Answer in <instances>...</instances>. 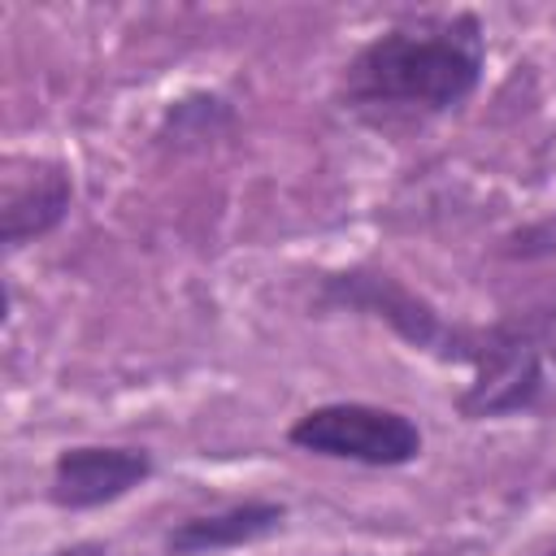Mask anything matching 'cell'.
Segmentation results:
<instances>
[{"mask_svg":"<svg viewBox=\"0 0 556 556\" xmlns=\"http://www.w3.org/2000/svg\"><path fill=\"white\" fill-rule=\"evenodd\" d=\"M48 556H109V547L100 539H78V543H65V547L48 552Z\"/></svg>","mask_w":556,"mask_h":556,"instance_id":"obj_9","label":"cell"},{"mask_svg":"<svg viewBox=\"0 0 556 556\" xmlns=\"http://www.w3.org/2000/svg\"><path fill=\"white\" fill-rule=\"evenodd\" d=\"M287 443L313 456H330V460L400 469L421 456L426 434L400 408H382L365 400H334V404H317L300 413L287 426Z\"/></svg>","mask_w":556,"mask_h":556,"instance_id":"obj_2","label":"cell"},{"mask_svg":"<svg viewBox=\"0 0 556 556\" xmlns=\"http://www.w3.org/2000/svg\"><path fill=\"white\" fill-rule=\"evenodd\" d=\"M235 126V104L217 91H187L178 100H169L161 126H156V139L187 152V148H204L213 139H222L226 130Z\"/></svg>","mask_w":556,"mask_h":556,"instance_id":"obj_8","label":"cell"},{"mask_svg":"<svg viewBox=\"0 0 556 556\" xmlns=\"http://www.w3.org/2000/svg\"><path fill=\"white\" fill-rule=\"evenodd\" d=\"M287 526V504L278 500H239L217 513L182 517L165 530V556H204V552H230L261 543Z\"/></svg>","mask_w":556,"mask_h":556,"instance_id":"obj_7","label":"cell"},{"mask_svg":"<svg viewBox=\"0 0 556 556\" xmlns=\"http://www.w3.org/2000/svg\"><path fill=\"white\" fill-rule=\"evenodd\" d=\"M460 365L473 374L456 395V408L469 421L526 413L543 395V334L530 321L469 326Z\"/></svg>","mask_w":556,"mask_h":556,"instance_id":"obj_3","label":"cell"},{"mask_svg":"<svg viewBox=\"0 0 556 556\" xmlns=\"http://www.w3.org/2000/svg\"><path fill=\"white\" fill-rule=\"evenodd\" d=\"M552 556H556V552H552Z\"/></svg>","mask_w":556,"mask_h":556,"instance_id":"obj_11","label":"cell"},{"mask_svg":"<svg viewBox=\"0 0 556 556\" xmlns=\"http://www.w3.org/2000/svg\"><path fill=\"white\" fill-rule=\"evenodd\" d=\"M317 304L321 308H352L365 317L387 321L404 343L460 365L465 361V343H469V326H447L443 313L421 300L417 291H408L400 278L378 274V269H339L326 274L317 287Z\"/></svg>","mask_w":556,"mask_h":556,"instance_id":"obj_4","label":"cell"},{"mask_svg":"<svg viewBox=\"0 0 556 556\" xmlns=\"http://www.w3.org/2000/svg\"><path fill=\"white\" fill-rule=\"evenodd\" d=\"M539 334H543V343H547V352H552V356H556V321H552V326H547V330H539Z\"/></svg>","mask_w":556,"mask_h":556,"instance_id":"obj_10","label":"cell"},{"mask_svg":"<svg viewBox=\"0 0 556 556\" xmlns=\"http://www.w3.org/2000/svg\"><path fill=\"white\" fill-rule=\"evenodd\" d=\"M156 460L148 447H122V443H78L56 452L48 500L65 513H91L104 504H117L135 486L152 478Z\"/></svg>","mask_w":556,"mask_h":556,"instance_id":"obj_6","label":"cell"},{"mask_svg":"<svg viewBox=\"0 0 556 556\" xmlns=\"http://www.w3.org/2000/svg\"><path fill=\"white\" fill-rule=\"evenodd\" d=\"M486 70V30L473 13H426L374 35L348 65L339 100L374 126L426 122L460 109Z\"/></svg>","mask_w":556,"mask_h":556,"instance_id":"obj_1","label":"cell"},{"mask_svg":"<svg viewBox=\"0 0 556 556\" xmlns=\"http://www.w3.org/2000/svg\"><path fill=\"white\" fill-rule=\"evenodd\" d=\"M74 204V174L48 156H9L0 174V243L13 256L52 235Z\"/></svg>","mask_w":556,"mask_h":556,"instance_id":"obj_5","label":"cell"}]
</instances>
